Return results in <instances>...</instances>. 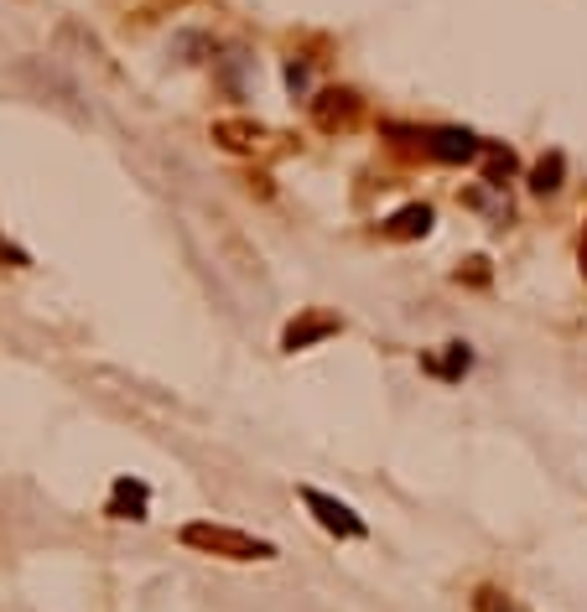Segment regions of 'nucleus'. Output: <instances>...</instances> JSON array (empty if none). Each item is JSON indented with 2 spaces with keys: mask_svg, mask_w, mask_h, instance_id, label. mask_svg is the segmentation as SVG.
Here are the masks:
<instances>
[{
  "mask_svg": "<svg viewBox=\"0 0 587 612\" xmlns=\"http://www.w3.org/2000/svg\"><path fill=\"white\" fill-rule=\"evenodd\" d=\"M182 545L188 550H203V556H224V561H276V545L271 540H255L244 529H229V525H182Z\"/></svg>",
  "mask_w": 587,
  "mask_h": 612,
  "instance_id": "f257e3e1",
  "label": "nucleus"
},
{
  "mask_svg": "<svg viewBox=\"0 0 587 612\" xmlns=\"http://www.w3.org/2000/svg\"><path fill=\"white\" fill-rule=\"evenodd\" d=\"M302 504H307L312 519L328 529V535H344V540H364V535H369V525L348 509L344 498H328V494H317V488H302Z\"/></svg>",
  "mask_w": 587,
  "mask_h": 612,
  "instance_id": "f03ea898",
  "label": "nucleus"
},
{
  "mask_svg": "<svg viewBox=\"0 0 587 612\" xmlns=\"http://www.w3.org/2000/svg\"><path fill=\"white\" fill-rule=\"evenodd\" d=\"M421 151L437 156V161H473V156L484 151L473 130H458V125H437V130H421Z\"/></svg>",
  "mask_w": 587,
  "mask_h": 612,
  "instance_id": "7ed1b4c3",
  "label": "nucleus"
},
{
  "mask_svg": "<svg viewBox=\"0 0 587 612\" xmlns=\"http://www.w3.org/2000/svg\"><path fill=\"white\" fill-rule=\"evenodd\" d=\"M338 317H328V312H317V317H302V323H292L286 327V338H281V348L286 354H302V348H312V342H323V338H333L338 333Z\"/></svg>",
  "mask_w": 587,
  "mask_h": 612,
  "instance_id": "20e7f679",
  "label": "nucleus"
},
{
  "mask_svg": "<svg viewBox=\"0 0 587 612\" xmlns=\"http://www.w3.org/2000/svg\"><path fill=\"white\" fill-rule=\"evenodd\" d=\"M146 504H151V488L140 477H120L109 494V519H146Z\"/></svg>",
  "mask_w": 587,
  "mask_h": 612,
  "instance_id": "39448f33",
  "label": "nucleus"
},
{
  "mask_svg": "<svg viewBox=\"0 0 587 612\" xmlns=\"http://www.w3.org/2000/svg\"><path fill=\"white\" fill-rule=\"evenodd\" d=\"M432 219L437 213L427 203H411V208H400L396 219H385L380 234L385 239H421V234H432Z\"/></svg>",
  "mask_w": 587,
  "mask_h": 612,
  "instance_id": "423d86ee",
  "label": "nucleus"
},
{
  "mask_svg": "<svg viewBox=\"0 0 587 612\" xmlns=\"http://www.w3.org/2000/svg\"><path fill=\"white\" fill-rule=\"evenodd\" d=\"M354 109H359V99H354L348 88H338V94H323V99H317V125H323V130H333V125H348V119H354Z\"/></svg>",
  "mask_w": 587,
  "mask_h": 612,
  "instance_id": "0eeeda50",
  "label": "nucleus"
},
{
  "mask_svg": "<svg viewBox=\"0 0 587 612\" xmlns=\"http://www.w3.org/2000/svg\"><path fill=\"white\" fill-rule=\"evenodd\" d=\"M452 354L437 363V358H427V369H432L437 379H463L468 369H473V354H468V342H448Z\"/></svg>",
  "mask_w": 587,
  "mask_h": 612,
  "instance_id": "6e6552de",
  "label": "nucleus"
},
{
  "mask_svg": "<svg viewBox=\"0 0 587 612\" xmlns=\"http://www.w3.org/2000/svg\"><path fill=\"white\" fill-rule=\"evenodd\" d=\"M562 171H567V156H562V151L541 156V167L531 171V188H536V192H556V188H562Z\"/></svg>",
  "mask_w": 587,
  "mask_h": 612,
  "instance_id": "1a4fd4ad",
  "label": "nucleus"
},
{
  "mask_svg": "<svg viewBox=\"0 0 587 612\" xmlns=\"http://www.w3.org/2000/svg\"><path fill=\"white\" fill-rule=\"evenodd\" d=\"M510 171H515V156L494 146V151H489V167H484V182H489V188H504V177H510Z\"/></svg>",
  "mask_w": 587,
  "mask_h": 612,
  "instance_id": "9d476101",
  "label": "nucleus"
},
{
  "mask_svg": "<svg viewBox=\"0 0 587 612\" xmlns=\"http://www.w3.org/2000/svg\"><path fill=\"white\" fill-rule=\"evenodd\" d=\"M583 275H587V234H583Z\"/></svg>",
  "mask_w": 587,
  "mask_h": 612,
  "instance_id": "9b49d317",
  "label": "nucleus"
}]
</instances>
